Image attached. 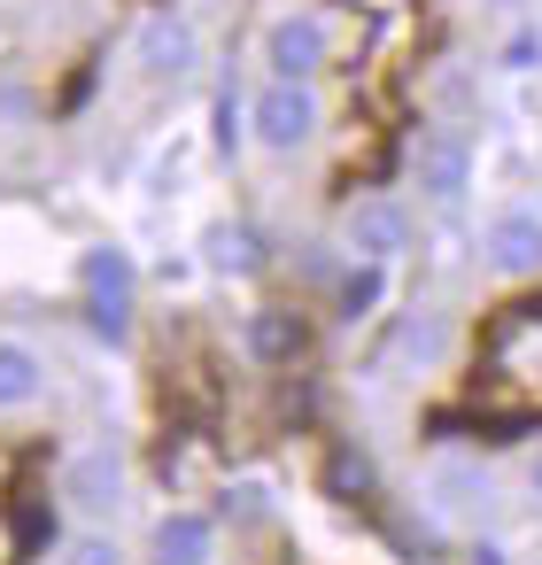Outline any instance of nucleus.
<instances>
[{"label":"nucleus","instance_id":"nucleus-12","mask_svg":"<svg viewBox=\"0 0 542 565\" xmlns=\"http://www.w3.org/2000/svg\"><path fill=\"white\" fill-rule=\"evenodd\" d=\"M302 333H310V326H302L295 310H279V302H272V310H248V326H241V349H248L256 364H287V356L302 349Z\"/></svg>","mask_w":542,"mask_h":565},{"label":"nucleus","instance_id":"nucleus-8","mask_svg":"<svg viewBox=\"0 0 542 565\" xmlns=\"http://www.w3.org/2000/svg\"><path fill=\"white\" fill-rule=\"evenodd\" d=\"M47 403V356L24 333H0V418H32Z\"/></svg>","mask_w":542,"mask_h":565},{"label":"nucleus","instance_id":"nucleus-11","mask_svg":"<svg viewBox=\"0 0 542 565\" xmlns=\"http://www.w3.org/2000/svg\"><path fill=\"white\" fill-rule=\"evenodd\" d=\"M202 264L225 271V279H248V271H264V233L248 217H210L202 225Z\"/></svg>","mask_w":542,"mask_h":565},{"label":"nucleus","instance_id":"nucleus-14","mask_svg":"<svg viewBox=\"0 0 542 565\" xmlns=\"http://www.w3.org/2000/svg\"><path fill=\"white\" fill-rule=\"evenodd\" d=\"M449 341H457V333H449L442 310H411V318H403V364H411V372H434V364L449 356Z\"/></svg>","mask_w":542,"mask_h":565},{"label":"nucleus","instance_id":"nucleus-4","mask_svg":"<svg viewBox=\"0 0 542 565\" xmlns=\"http://www.w3.org/2000/svg\"><path fill=\"white\" fill-rule=\"evenodd\" d=\"M326 71H333V17L326 9H279L264 24V78L318 86Z\"/></svg>","mask_w":542,"mask_h":565},{"label":"nucleus","instance_id":"nucleus-2","mask_svg":"<svg viewBox=\"0 0 542 565\" xmlns=\"http://www.w3.org/2000/svg\"><path fill=\"white\" fill-rule=\"evenodd\" d=\"M55 503L78 519V526H109L125 503H132V465L117 441H71L63 465H55Z\"/></svg>","mask_w":542,"mask_h":565},{"label":"nucleus","instance_id":"nucleus-7","mask_svg":"<svg viewBox=\"0 0 542 565\" xmlns=\"http://www.w3.org/2000/svg\"><path fill=\"white\" fill-rule=\"evenodd\" d=\"M411 171H418V194H434L442 210H457V202L472 194V132H465V125H434V132L418 140Z\"/></svg>","mask_w":542,"mask_h":565},{"label":"nucleus","instance_id":"nucleus-21","mask_svg":"<svg viewBox=\"0 0 542 565\" xmlns=\"http://www.w3.org/2000/svg\"><path fill=\"white\" fill-rule=\"evenodd\" d=\"M534 565H542V557H534Z\"/></svg>","mask_w":542,"mask_h":565},{"label":"nucleus","instance_id":"nucleus-10","mask_svg":"<svg viewBox=\"0 0 542 565\" xmlns=\"http://www.w3.org/2000/svg\"><path fill=\"white\" fill-rule=\"evenodd\" d=\"M217 557V519L210 511H163L156 534H148V565H210Z\"/></svg>","mask_w":542,"mask_h":565},{"label":"nucleus","instance_id":"nucleus-3","mask_svg":"<svg viewBox=\"0 0 542 565\" xmlns=\"http://www.w3.org/2000/svg\"><path fill=\"white\" fill-rule=\"evenodd\" d=\"M411 241H418V217H411V202H403V194H357V202L341 210V256H349V264H364V271L403 264V256H411Z\"/></svg>","mask_w":542,"mask_h":565},{"label":"nucleus","instance_id":"nucleus-18","mask_svg":"<svg viewBox=\"0 0 542 565\" xmlns=\"http://www.w3.org/2000/svg\"><path fill=\"white\" fill-rule=\"evenodd\" d=\"M465 565H511V550H503L496 534H472V550H465Z\"/></svg>","mask_w":542,"mask_h":565},{"label":"nucleus","instance_id":"nucleus-20","mask_svg":"<svg viewBox=\"0 0 542 565\" xmlns=\"http://www.w3.org/2000/svg\"><path fill=\"white\" fill-rule=\"evenodd\" d=\"M496 9H503V17H527V9H534V0H496Z\"/></svg>","mask_w":542,"mask_h":565},{"label":"nucleus","instance_id":"nucleus-13","mask_svg":"<svg viewBox=\"0 0 542 565\" xmlns=\"http://www.w3.org/2000/svg\"><path fill=\"white\" fill-rule=\"evenodd\" d=\"M426 488L442 495L434 511H472V503H488V495H496V480H488V465H472V457H434V472H426Z\"/></svg>","mask_w":542,"mask_h":565},{"label":"nucleus","instance_id":"nucleus-15","mask_svg":"<svg viewBox=\"0 0 542 565\" xmlns=\"http://www.w3.org/2000/svg\"><path fill=\"white\" fill-rule=\"evenodd\" d=\"M55 565H132V550H125L117 526H78V534H63Z\"/></svg>","mask_w":542,"mask_h":565},{"label":"nucleus","instance_id":"nucleus-6","mask_svg":"<svg viewBox=\"0 0 542 565\" xmlns=\"http://www.w3.org/2000/svg\"><path fill=\"white\" fill-rule=\"evenodd\" d=\"M132 63H140V78H156V86H179V78L202 71V32H194L187 17H171V9H148L140 32H132Z\"/></svg>","mask_w":542,"mask_h":565},{"label":"nucleus","instance_id":"nucleus-19","mask_svg":"<svg viewBox=\"0 0 542 565\" xmlns=\"http://www.w3.org/2000/svg\"><path fill=\"white\" fill-rule=\"evenodd\" d=\"M527 495H534V503H542V449H534V457H527Z\"/></svg>","mask_w":542,"mask_h":565},{"label":"nucleus","instance_id":"nucleus-1","mask_svg":"<svg viewBox=\"0 0 542 565\" xmlns=\"http://www.w3.org/2000/svg\"><path fill=\"white\" fill-rule=\"evenodd\" d=\"M241 132L256 156H302L326 132V86H295V78H256L241 102Z\"/></svg>","mask_w":542,"mask_h":565},{"label":"nucleus","instance_id":"nucleus-5","mask_svg":"<svg viewBox=\"0 0 542 565\" xmlns=\"http://www.w3.org/2000/svg\"><path fill=\"white\" fill-rule=\"evenodd\" d=\"M480 256L496 279H542V202H496L480 217Z\"/></svg>","mask_w":542,"mask_h":565},{"label":"nucleus","instance_id":"nucleus-9","mask_svg":"<svg viewBox=\"0 0 542 565\" xmlns=\"http://www.w3.org/2000/svg\"><path fill=\"white\" fill-rule=\"evenodd\" d=\"M78 287L94 295V318H102V333H117V310L132 302V287H140V264H132L125 248H86V256H78Z\"/></svg>","mask_w":542,"mask_h":565},{"label":"nucleus","instance_id":"nucleus-16","mask_svg":"<svg viewBox=\"0 0 542 565\" xmlns=\"http://www.w3.org/2000/svg\"><path fill=\"white\" fill-rule=\"evenodd\" d=\"M217 503H225L233 526H264V519H272V480H264V472H233V480L217 488Z\"/></svg>","mask_w":542,"mask_h":565},{"label":"nucleus","instance_id":"nucleus-17","mask_svg":"<svg viewBox=\"0 0 542 565\" xmlns=\"http://www.w3.org/2000/svg\"><path fill=\"white\" fill-rule=\"evenodd\" d=\"M503 71H542V32H511L503 40Z\"/></svg>","mask_w":542,"mask_h":565}]
</instances>
